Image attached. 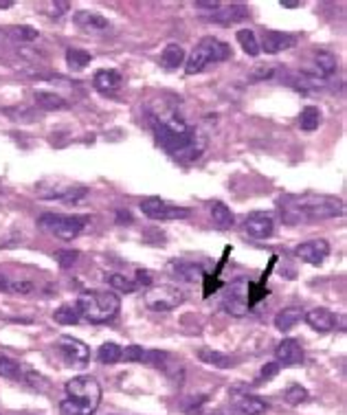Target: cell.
<instances>
[{
	"mask_svg": "<svg viewBox=\"0 0 347 415\" xmlns=\"http://www.w3.org/2000/svg\"><path fill=\"white\" fill-rule=\"evenodd\" d=\"M59 356H62V361L69 365V367H86L90 363V349L84 341L75 339V336H59L57 343H55Z\"/></svg>",
	"mask_w": 347,
	"mask_h": 415,
	"instance_id": "9c48e42d",
	"label": "cell"
},
{
	"mask_svg": "<svg viewBox=\"0 0 347 415\" xmlns=\"http://www.w3.org/2000/svg\"><path fill=\"white\" fill-rule=\"evenodd\" d=\"M251 16V9L247 5H220L213 13L205 16L207 23H218V25H233L242 23Z\"/></svg>",
	"mask_w": 347,
	"mask_h": 415,
	"instance_id": "2e32d148",
	"label": "cell"
},
{
	"mask_svg": "<svg viewBox=\"0 0 347 415\" xmlns=\"http://www.w3.org/2000/svg\"><path fill=\"white\" fill-rule=\"evenodd\" d=\"M139 209L143 211V215H148L150 220H156V222H167V220H185V217L192 215V209L187 207H178V205H172L167 200H163V198H146V200H141Z\"/></svg>",
	"mask_w": 347,
	"mask_h": 415,
	"instance_id": "ba28073f",
	"label": "cell"
},
{
	"mask_svg": "<svg viewBox=\"0 0 347 415\" xmlns=\"http://www.w3.org/2000/svg\"><path fill=\"white\" fill-rule=\"evenodd\" d=\"M336 57L330 51H319L314 53V62H312V71L317 77H332L336 73Z\"/></svg>",
	"mask_w": 347,
	"mask_h": 415,
	"instance_id": "cb8c5ba5",
	"label": "cell"
},
{
	"mask_svg": "<svg viewBox=\"0 0 347 415\" xmlns=\"http://www.w3.org/2000/svg\"><path fill=\"white\" fill-rule=\"evenodd\" d=\"M79 319L88 323H110L121 310V299L114 290H88L77 296Z\"/></svg>",
	"mask_w": 347,
	"mask_h": 415,
	"instance_id": "277c9868",
	"label": "cell"
},
{
	"mask_svg": "<svg viewBox=\"0 0 347 415\" xmlns=\"http://www.w3.org/2000/svg\"><path fill=\"white\" fill-rule=\"evenodd\" d=\"M49 16L51 18H62L69 9H71V5L69 3H64V0H57V3H49Z\"/></svg>",
	"mask_w": 347,
	"mask_h": 415,
	"instance_id": "b9f144b4",
	"label": "cell"
},
{
	"mask_svg": "<svg viewBox=\"0 0 347 415\" xmlns=\"http://www.w3.org/2000/svg\"><path fill=\"white\" fill-rule=\"evenodd\" d=\"M66 398L59 402V415H93L101 402V387L93 375H75L66 383Z\"/></svg>",
	"mask_w": 347,
	"mask_h": 415,
	"instance_id": "3957f363",
	"label": "cell"
},
{
	"mask_svg": "<svg viewBox=\"0 0 347 415\" xmlns=\"http://www.w3.org/2000/svg\"><path fill=\"white\" fill-rule=\"evenodd\" d=\"M303 321L308 323L314 332H321V334H328V332H334L336 325H339V316L328 310V308H314V310H308L303 314Z\"/></svg>",
	"mask_w": 347,
	"mask_h": 415,
	"instance_id": "5bb4252c",
	"label": "cell"
},
{
	"mask_svg": "<svg viewBox=\"0 0 347 415\" xmlns=\"http://www.w3.org/2000/svg\"><path fill=\"white\" fill-rule=\"evenodd\" d=\"M7 35L13 40V42H33V40H37V31L29 25H23V27H11L7 31Z\"/></svg>",
	"mask_w": 347,
	"mask_h": 415,
	"instance_id": "8d00e7d4",
	"label": "cell"
},
{
	"mask_svg": "<svg viewBox=\"0 0 347 415\" xmlns=\"http://www.w3.org/2000/svg\"><path fill=\"white\" fill-rule=\"evenodd\" d=\"M106 282L110 284V288L114 292H126V294H132L141 288L134 279H130V277H126V275H119V272L106 275Z\"/></svg>",
	"mask_w": 347,
	"mask_h": 415,
	"instance_id": "4dcf8cb0",
	"label": "cell"
},
{
	"mask_svg": "<svg viewBox=\"0 0 347 415\" xmlns=\"http://www.w3.org/2000/svg\"><path fill=\"white\" fill-rule=\"evenodd\" d=\"M321 126V110L317 106H305L299 114V128L303 132H314Z\"/></svg>",
	"mask_w": 347,
	"mask_h": 415,
	"instance_id": "f546056e",
	"label": "cell"
},
{
	"mask_svg": "<svg viewBox=\"0 0 347 415\" xmlns=\"http://www.w3.org/2000/svg\"><path fill=\"white\" fill-rule=\"evenodd\" d=\"M93 86H95L97 92L110 97V95H114L121 86H124V77H121V73L114 71V68H101V71H97L95 77H93Z\"/></svg>",
	"mask_w": 347,
	"mask_h": 415,
	"instance_id": "e0dca14e",
	"label": "cell"
},
{
	"mask_svg": "<svg viewBox=\"0 0 347 415\" xmlns=\"http://www.w3.org/2000/svg\"><path fill=\"white\" fill-rule=\"evenodd\" d=\"M25 365L16 361V359H9V356H3L0 354V375L7 380H16V383H23L25 378Z\"/></svg>",
	"mask_w": 347,
	"mask_h": 415,
	"instance_id": "484cf974",
	"label": "cell"
},
{
	"mask_svg": "<svg viewBox=\"0 0 347 415\" xmlns=\"http://www.w3.org/2000/svg\"><path fill=\"white\" fill-rule=\"evenodd\" d=\"M209 213H211V224L218 229V231H227L235 224V215L233 211L224 205V203H213L209 207Z\"/></svg>",
	"mask_w": 347,
	"mask_h": 415,
	"instance_id": "44dd1931",
	"label": "cell"
},
{
	"mask_svg": "<svg viewBox=\"0 0 347 415\" xmlns=\"http://www.w3.org/2000/svg\"><path fill=\"white\" fill-rule=\"evenodd\" d=\"M143 301H146V308L152 312H170L185 301V292L172 284L150 286L146 296H143Z\"/></svg>",
	"mask_w": 347,
	"mask_h": 415,
	"instance_id": "52a82bcc",
	"label": "cell"
},
{
	"mask_svg": "<svg viewBox=\"0 0 347 415\" xmlns=\"http://www.w3.org/2000/svg\"><path fill=\"white\" fill-rule=\"evenodd\" d=\"M55 262L62 266V268H71L75 262H77V257H79V253L77 251H55Z\"/></svg>",
	"mask_w": 347,
	"mask_h": 415,
	"instance_id": "f35d334b",
	"label": "cell"
},
{
	"mask_svg": "<svg viewBox=\"0 0 347 415\" xmlns=\"http://www.w3.org/2000/svg\"><path fill=\"white\" fill-rule=\"evenodd\" d=\"M9 7H13L11 0H0V9H9Z\"/></svg>",
	"mask_w": 347,
	"mask_h": 415,
	"instance_id": "c3c4849f",
	"label": "cell"
},
{
	"mask_svg": "<svg viewBox=\"0 0 347 415\" xmlns=\"http://www.w3.org/2000/svg\"><path fill=\"white\" fill-rule=\"evenodd\" d=\"M229 57H231V47L227 42H222V40L213 37V35H207V37L200 40V42L194 47L192 55L187 57L185 73L187 75L202 73L209 64L224 62V59H229Z\"/></svg>",
	"mask_w": 347,
	"mask_h": 415,
	"instance_id": "5b68a950",
	"label": "cell"
},
{
	"mask_svg": "<svg viewBox=\"0 0 347 415\" xmlns=\"http://www.w3.org/2000/svg\"><path fill=\"white\" fill-rule=\"evenodd\" d=\"M73 20H75V25H77L79 29H84V31H88V33H104V31L110 29L108 18H104V16L97 13V11H88V9H79V11H75Z\"/></svg>",
	"mask_w": 347,
	"mask_h": 415,
	"instance_id": "ac0fdd59",
	"label": "cell"
},
{
	"mask_svg": "<svg viewBox=\"0 0 347 415\" xmlns=\"http://www.w3.org/2000/svg\"><path fill=\"white\" fill-rule=\"evenodd\" d=\"M198 359H200L202 363H205V365L216 367V369H229V367L235 365L231 356L222 354V351H216V349H209V347L200 349V351H198Z\"/></svg>",
	"mask_w": 347,
	"mask_h": 415,
	"instance_id": "4316f807",
	"label": "cell"
},
{
	"mask_svg": "<svg viewBox=\"0 0 347 415\" xmlns=\"http://www.w3.org/2000/svg\"><path fill=\"white\" fill-rule=\"evenodd\" d=\"M121 345H117V343H104L99 347V351H97V361L101 363V365H117L119 361H121Z\"/></svg>",
	"mask_w": 347,
	"mask_h": 415,
	"instance_id": "d6a6232c",
	"label": "cell"
},
{
	"mask_svg": "<svg viewBox=\"0 0 347 415\" xmlns=\"http://www.w3.org/2000/svg\"><path fill=\"white\" fill-rule=\"evenodd\" d=\"M275 356H277V363L283 365V367H299L305 361L303 347H301V343L297 339H283L277 345Z\"/></svg>",
	"mask_w": 347,
	"mask_h": 415,
	"instance_id": "9a60e30c",
	"label": "cell"
},
{
	"mask_svg": "<svg viewBox=\"0 0 347 415\" xmlns=\"http://www.w3.org/2000/svg\"><path fill=\"white\" fill-rule=\"evenodd\" d=\"M297 47V35L293 33H283V31H275V29H264L261 33V42L259 49L266 51L269 55H277L281 51H288Z\"/></svg>",
	"mask_w": 347,
	"mask_h": 415,
	"instance_id": "4fadbf2b",
	"label": "cell"
},
{
	"mask_svg": "<svg viewBox=\"0 0 347 415\" xmlns=\"http://www.w3.org/2000/svg\"><path fill=\"white\" fill-rule=\"evenodd\" d=\"M47 200H62V203H77L79 198L86 196V187L81 185H64V187H53L49 193H40Z\"/></svg>",
	"mask_w": 347,
	"mask_h": 415,
	"instance_id": "ffe728a7",
	"label": "cell"
},
{
	"mask_svg": "<svg viewBox=\"0 0 347 415\" xmlns=\"http://www.w3.org/2000/svg\"><path fill=\"white\" fill-rule=\"evenodd\" d=\"M23 383H27L31 389H37V391H45V389H47V378H45V375H40V373H35V371H31V369L25 371Z\"/></svg>",
	"mask_w": 347,
	"mask_h": 415,
	"instance_id": "74e56055",
	"label": "cell"
},
{
	"mask_svg": "<svg viewBox=\"0 0 347 415\" xmlns=\"http://www.w3.org/2000/svg\"><path fill=\"white\" fill-rule=\"evenodd\" d=\"M283 400L288 402L290 407H299V404H303L305 400H308V389L301 387V385H290L283 393Z\"/></svg>",
	"mask_w": 347,
	"mask_h": 415,
	"instance_id": "d590c367",
	"label": "cell"
},
{
	"mask_svg": "<svg viewBox=\"0 0 347 415\" xmlns=\"http://www.w3.org/2000/svg\"><path fill=\"white\" fill-rule=\"evenodd\" d=\"M277 211L286 224H314L321 220H332L345 213V203L336 196L325 193H286L277 200Z\"/></svg>",
	"mask_w": 347,
	"mask_h": 415,
	"instance_id": "7a4b0ae2",
	"label": "cell"
},
{
	"mask_svg": "<svg viewBox=\"0 0 347 415\" xmlns=\"http://www.w3.org/2000/svg\"><path fill=\"white\" fill-rule=\"evenodd\" d=\"M134 282L139 284V286H146V288H150L152 286V272L150 270H136V277H134Z\"/></svg>",
	"mask_w": 347,
	"mask_h": 415,
	"instance_id": "f6af8a7d",
	"label": "cell"
},
{
	"mask_svg": "<svg viewBox=\"0 0 347 415\" xmlns=\"http://www.w3.org/2000/svg\"><path fill=\"white\" fill-rule=\"evenodd\" d=\"M152 132L158 148L165 150L174 161L182 165H192L194 161L205 154L207 150V136L202 134L196 126L187 124L180 114L174 110L170 112H152L150 114Z\"/></svg>",
	"mask_w": 347,
	"mask_h": 415,
	"instance_id": "6da1fadb",
	"label": "cell"
},
{
	"mask_svg": "<svg viewBox=\"0 0 347 415\" xmlns=\"http://www.w3.org/2000/svg\"><path fill=\"white\" fill-rule=\"evenodd\" d=\"M182 64H185V49H182L180 44L172 42V44H167L165 49H163V53H160V66L163 68L176 71Z\"/></svg>",
	"mask_w": 347,
	"mask_h": 415,
	"instance_id": "7402d4cb",
	"label": "cell"
},
{
	"mask_svg": "<svg viewBox=\"0 0 347 415\" xmlns=\"http://www.w3.org/2000/svg\"><path fill=\"white\" fill-rule=\"evenodd\" d=\"M207 402V395H194V398L185 404V411L189 413V415H196V411Z\"/></svg>",
	"mask_w": 347,
	"mask_h": 415,
	"instance_id": "7bdbcfd3",
	"label": "cell"
},
{
	"mask_svg": "<svg viewBox=\"0 0 347 415\" xmlns=\"http://www.w3.org/2000/svg\"><path fill=\"white\" fill-rule=\"evenodd\" d=\"M249 290L251 286L247 282H235L227 288L222 299V308L224 312H229L231 316H244L249 314L251 306H249Z\"/></svg>",
	"mask_w": 347,
	"mask_h": 415,
	"instance_id": "30bf717a",
	"label": "cell"
},
{
	"mask_svg": "<svg viewBox=\"0 0 347 415\" xmlns=\"http://www.w3.org/2000/svg\"><path fill=\"white\" fill-rule=\"evenodd\" d=\"M93 62V55L84 49H66V64L73 68V71H84L88 64Z\"/></svg>",
	"mask_w": 347,
	"mask_h": 415,
	"instance_id": "1f68e13d",
	"label": "cell"
},
{
	"mask_svg": "<svg viewBox=\"0 0 347 415\" xmlns=\"http://www.w3.org/2000/svg\"><path fill=\"white\" fill-rule=\"evenodd\" d=\"M281 7H286V9H297V7H301V3H299V0H281Z\"/></svg>",
	"mask_w": 347,
	"mask_h": 415,
	"instance_id": "7dc6e473",
	"label": "cell"
},
{
	"mask_svg": "<svg viewBox=\"0 0 347 415\" xmlns=\"http://www.w3.org/2000/svg\"><path fill=\"white\" fill-rule=\"evenodd\" d=\"M235 37H237L240 47L244 49V53H247V55L257 57V55L261 53V49H259V40H257V35H255L253 29H240V31L235 33Z\"/></svg>",
	"mask_w": 347,
	"mask_h": 415,
	"instance_id": "f1b7e54d",
	"label": "cell"
},
{
	"mask_svg": "<svg viewBox=\"0 0 347 415\" xmlns=\"http://www.w3.org/2000/svg\"><path fill=\"white\" fill-rule=\"evenodd\" d=\"M88 222H90L88 215H62V213H45L37 220V224L47 233L55 235L57 240H64V242L79 237Z\"/></svg>",
	"mask_w": 347,
	"mask_h": 415,
	"instance_id": "8992f818",
	"label": "cell"
},
{
	"mask_svg": "<svg viewBox=\"0 0 347 415\" xmlns=\"http://www.w3.org/2000/svg\"><path fill=\"white\" fill-rule=\"evenodd\" d=\"M235 409L242 413V415H264L269 411V402L257 398V395H240L237 402H235Z\"/></svg>",
	"mask_w": 347,
	"mask_h": 415,
	"instance_id": "603a6c76",
	"label": "cell"
},
{
	"mask_svg": "<svg viewBox=\"0 0 347 415\" xmlns=\"http://www.w3.org/2000/svg\"><path fill=\"white\" fill-rule=\"evenodd\" d=\"M53 319H55V323H59V325H75V323L81 321V319H79V312H77L75 306H59V308L53 312Z\"/></svg>",
	"mask_w": 347,
	"mask_h": 415,
	"instance_id": "836d02e7",
	"label": "cell"
},
{
	"mask_svg": "<svg viewBox=\"0 0 347 415\" xmlns=\"http://www.w3.org/2000/svg\"><path fill=\"white\" fill-rule=\"evenodd\" d=\"M7 292H13V294H29V292H33V284L31 282H11L9 279V286H7Z\"/></svg>",
	"mask_w": 347,
	"mask_h": 415,
	"instance_id": "60d3db41",
	"label": "cell"
},
{
	"mask_svg": "<svg viewBox=\"0 0 347 415\" xmlns=\"http://www.w3.org/2000/svg\"><path fill=\"white\" fill-rule=\"evenodd\" d=\"M295 255L299 257L301 262L310 264V266H321L325 262V257L330 255V244L328 240H321V237H314V240L301 242L295 248Z\"/></svg>",
	"mask_w": 347,
	"mask_h": 415,
	"instance_id": "7c38bea8",
	"label": "cell"
},
{
	"mask_svg": "<svg viewBox=\"0 0 347 415\" xmlns=\"http://www.w3.org/2000/svg\"><path fill=\"white\" fill-rule=\"evenodd\" d=\"M121 359L126 363H141L143 359V347L141 345H128L124 351H121Z\"/></svg>",
	"mask_w": 347,
	"mask_h": 415,
	"instance_id": "ab89813d",
	"label": "cell"
},
{
	"mask_svg": "<svg viewBox=\"0 0 347 415\" xmlns=\"http://www.w3.org/2000/svg\"><path fill=\"white\" fill-rule=\"evenodd\" d=\"M170 359V354H165V351H158V349H143V359H141V363L143 365H150V367H156V369H163L165 367L167 361Z\"/></svg>",
	"mask_w": 347,
	"mask_h": 415,
	"instance_id": "e575fe53",
	"label": "cell"
},
{
	"mask_svg": "<svg viewBox=\"0 0 347 415\" xmlns=\"http://www.w3.org/2000/svg\"><path fill=\"white\" fill-rule=\"evenodd\" d=\"M301 319H303L301 308H283V310H279L277 316H275V327H277L279 332H290Z\"/></svg>",
	"mask_w": 347,
	"mask_h": 415,
	"instance_id": "83f0119b",
	"label": "cell"
},
{
	"mask_svg": "<svg viewBox=\"0 0 347 415\" xmlns=\"http://www.w3.org/2000/svg\"><path fill=\"white\" fill-rule=\"evenodd\" d=\"M222 3H218V0H198L196 3V9H205V11H216Z\"/></svg>",
	"mask_w": 347,
	"mask_h": 415,
	"instance_id": "bcb514c9",
	"label": "cell"
},
{
	"mask_svg": "<svg viewBox=\"0 0 347 415\" xmlns=\"http://www.w3.org/2000/svg\"><path fill=\"white\" fill-rule=\"evenodd\" d=\"M33 99H35V106L37 108H42V110H47V112H53V110H66L69 108V102L64 97H59V95H55V92H47V90H37L35 95H33Z\"/></svg>",
	"mask_w": 347,
	"mask_h": 415,
	"instance_id": "d4e9b609",
	"label": "cell"
},
{
	"mask_svg": "<svg viewBox=\"0 0 347 415\" xmlns=\"http://www.w3.org/2000/svg\"><path fill=\"white\" fill-rule=\"evenodd\" d=\"M244 231H247L253 240H266L275 233V217L266 211H253L244 220Z\"/></svg>",
	"mask_w": 347,
	"mask_h": 415,
	"instance_id": "8fae6325",
	"label": "cell"
},
{
	"mask_svg": "<svg viewBox=\"0 0 347 415\" xmlns=\"http://www.w3.org/2000/svg\"><path fill=\"white\" fill-rule=\"evenodd\" d=\"M279 367H281L279 363H269L266 367L261 369V373H259V380H266V383H269V380L273 378V375H277V373H279Z\"/></svg>",
	"mask_w": 347,
	"mask_h": 415,
	"instance_id": "ee69618b",
	"label": "cell"
},
{
	"mask_svg": "<svg viewBox=\"0 0 347 415\" xmlns=\"http://www.w3.org/2000/svg\"><path fill=\"white\" fill-rule=\"evenodd\" d=\"M170 272H172V277H176V279L189 282V284L205 279V268H202L200 264H194V262H170Z\"/></svg>",
	"mask_w": 347,
	"mask_h": 415,
	"instance_id": "d6986e66",
	"label": "cell"
}]
</instances>
